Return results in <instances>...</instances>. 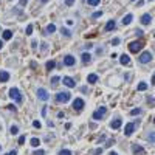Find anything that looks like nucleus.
Segmentation results:
<instances>
[{
  "mask_svg": "<svg viewBox=\"0 0 155 155\" xmlns=\"http://www.w3.org/2000/svg\"><path fill=\"white\" fill-rule=\"evenodd\" d=\"M70 98H71L70 92H59V93L56 95V101H57V102H62V104L68 102V101H70Z\"/></svg>",
  "mask_w": 155,
  "mask_h": 155,
  "instance_id": "f257e3e1",
  "label": "nucleus"
},
{
  "mask_svg": "<svg viewBox=\"0 0 155 155\" xmlns=\"http://www.w3.org/2000/svg\"><path fill=\"white\" fill-rule=\"evenodd\" d=\"M143 45H144V43H143L141 40H134V42L129 43V51H130V53H138V51L143 48Z\"/></svg>",
  "mask_w": 155,
  "mask_h": 155,
  "instance_id": "f03ea898",
  "label": "nucleus"
},
{
  "mask_svg": "<svg viewBox=\"0 0 155 155\" xmlns=\"http://www.w3.org/2000/svg\"><path fill=\"white\" fill-rule=\"evenodd\" d=\"M9 98H11V99H14L16 102H22V95H20L19 88H16V87L9 88Z\"/></svg>",
  "mask_w": 155,
  "mask_h": 155,
  "instance_id": "7ed1b4c3",
  "label": "nucleus"
},
{
  "mask_svg": "<svg viewBox=\"0 0 155 155\" xmlns=\"http://www.w3.org/2000/svg\"><path fill=\"white\" fill-rule=\"evenodd\" d=\"M106 112H107V109H106V107H99V109H96V110L93 112V120H96V121L102 120V118H104V115H106Z\"/></svg>",
  "mask_w": 155,
  "mask_h": 155,
  "instance_id": "20e7f679",
  "label": "nucleus"
},
{
  "mask_svg": "<svg viewBox=\"0 0 155 155\" xmlns=\"http://www.w3.org/2000/svg\"><path fill=\"white\" fill-rule=\"evenodd\" d=\"M36 93H37V98H39L40 101H48V98H50V95H48V92H47V90H45L43 87H39Z\"/></svg>",
  "mask_w": 155,
  "mask_h": 155,
  "instance_id": "39448f33",
  "label": "nucleus"
},
{
  "mask_svg": "<svg viewBox=\"0 0 155 155\" xmlns=\"http://www.w3.org/2000/svg\"><path fill=\"white\" fill-rule=\"evenodd\" d=\"M138 61H140L141 64H147V62H151V61H152V53H149V51L141 53V56L138 57Z\"/></svg>",
  "mask_w": 155,
  "mask_h": 155,
  "instance_id": "423d86ee",
  "label": "nucleus"
},
{
  "mask_svg": "<svg viewBox=\"0 0 155 155\" xmlns=\"http://www.w3.org/2000/svg\"><path fill=\"white\" fill-rule=\"evenodd\" d=\"M76 64V59H75V56H71V54H67L65 57H64V65H67V67H73Z\"/></svg>",
  "mask_w": 155,
  "mask_h": 155,
  "instance_id": "0eeeda50",
  "label": "nucleus"
},
{
  "mask_svg": "<svg viewBox=\"0 0 155 155\" xmlns=\"http://www.w3.org/2000/svg\"><path fill=\"white\" fill-rule=\"evenodd\" d=\"M134 130H135V123H129V124H126V127H124V135H126V137H130V135L134 134Z\"/></svg>",
  "mask_w": 155,
  "mask_h": 155,
  "instance_id": "6e6552de",
  "label": "nucleus"
},
{
  "mask_svg": "<svg viewBox=\"0 0 155 155\" xmlns=\"http://www.w3.org/2000/svg\"><path fill=\"white\" fill-rule=\"evenodd\" d=\"M132 152H134V155H144L146 154L144 147L140 146V144H134V146H132Z\"/></svg>",
  "mask_w": 155,
  "mask_h": 155,
  "instance_id": "1a4fd4ad",
  "label": "nucleus"
},
{
  "mask_svg": "<svg viewBox=\"0 0 155 155\" xmlns=\"http://www.w3.org/2000/svg\"><path fill=\"white\" fill-rule=\"evenodd\" d=\"M62 84H64V85H67V87H70V88L76 87V81H73L70 76H65V78L62 79Z\"/></svg>",
  "mask_w": 155,
  "mask_h": 155,
  "instance_id": "9d476101",
  "label": "nucleus"
},
{
  "mask_svg": "<svg viewBox=\"0 0 155 155\" xmlns=\"http://www.w3.org/2000/svg\"><path fill=\"white\" fill-rule=\"evenodd\" d=\"M82 107H84V99L82 98H76L73 101V109L75 110H82Z\"/></svg>",
  "mask_w": 155,
  "mask_h": 155,
  "instance_id": "9b49d317",
  "label": "nucleus"
},
{
  "mask_svg": "<svg viewBox=\"0 0 155 155\" xmlns=\"http://www.w3.org/2000/svg\"><path fill=\"white\" fill-rule=\"evenodd\" d=\"M121 124H123V121H121V118H115L112 123H110V127L113 129V130H116V129H120L121 127Z\"/></svg>",
  "mask_w": 155,
  "mask_h": 155,
  "instance_id": "f8f14e48",
  "label": "nucleus"
},
{
  "mask_svg": "<svg viewBox=\"0 0 155 155\" xmlns=\"http://www.w3.org/2000/svg\"><path fill=\"white\" fill-rule=\"evenodd\" d=\"M151 22H152L151 14H143V16H141V23H143V25H149Z\"/></svg>",
  "mask_w": 155,
  "mask_h": 155,
  "instance_id": "ddd939ff",
  "label": "nucleus"
},
{
  "mask_svg": "<svg viewBox=\"0 0 155 155\" xmlns=\"http://www.w3.org/2000/svg\"><path fill=\"white\" fill-rule=\"evenodd\" d=\"M115 26H116L115 20H109L106 23V26H104V31H112V29H115Z\"/></svg>",
  "mask_w": 155,
  "mask_h": 155,
  "instance_id": "4468645a",
  "label": "nucleus"
},
{
  "mask_svg": "<svg viewBox=\"0 0 155 155\" xmlns=\"http://www.w3.org/2000/svg\"><path fill=\"white\" fill-rule=\"evenodd\" d=\"M87 81H88V84H96V82H98V75H95V73L88 75V76H87Z\"/></svg>",
  "mask_w": 155,
  "mask_h": 155,
  "instance_id": "2eb2a0df",
  "label": "nucleus"
},
{
  "mask_svg": "<svg viewBox=\"0 0 155 155\" xmlns=\"http://www.w3.org/2000/svg\"><path fill=\"white\" fill-rule=\"evenodd\" d=\"M9 81V73L8 71H0V82H8Z\"/></svg>",
  "mask_w": 155,
  "mask_h": 155,
  "instance_id": "dca6fc26",
  "label": "nucleus"
},
{
  "mask_svg": "<svg viewBox=\"0 0 155 155\" xmlns=\"http://www.w3.org/2000/svg\"><path fill=\"white\" fill-rule=\"evenodd\" d=\"M120 62H121L123 65H129V64H130V57H129L127 54H123V56L120 57Z\"/></svg>",
  "mask_w": 155,
  "mask_h": 155,
  "instance_id": "f3484780",
  "label": "nucleus"
},
{
  "mask_svg": "<svg viewBox=\"0 0 155 155\" xmlns=\"http://www.w3.org/2000/svg\"><path fill=\"white\" fill-rule=\"evenodd\" d=\"M132 20H134V16H132V14H126L124 19H123V25H129Z\"/></svg>",
  "mask_w": 155,
  "mask_h": 155,
  "instance_id": "a211bd4d",
  "label": "nucleus"
},
{
  "mask_svg": "<svg viewBox=\"0 0 155 155\" xmlns=\"http://www.w3.org/2000/svg\"><path fill=\"white\" fill-rule=\"evenodd\" d=\"M81 56H82V62H84V64H88V62L92 61V54H90V53H82Z\"/></svg>",
  "mask_w": 155,
  "mask_h": 155,
  "instance_id": "6ab92c4d",
  "label": "nucleus"
},
{
  "mask_svg": "<svg viewBox=\"0 0 155 155\" xmlns=\"http://www.w3.org/2000/svg\"><path fill=\"white\" fill-rule=\"evenodd\" d=\"M12 37V31L11 29H5L3 31V40H9Z\"/></svg>",
  "mask_w": 155,
  "mask_h": 155,
  "instance_id": "aec40b11",
  "label": "nucleus"
},
{
  "mask_svg": "<svg viewBox=\"0 0 155 155\" xmlns=\"http://www.w3.org/2000/svg\"><path fill=\"white\" fill-rule=\"evenodd\" d=\"M54 31H56V25L54 23H50L47 26V29H45V33H54Z\"/></svg>",
  "mask_w": 155,
  "mask_h": 155,
  "instance_id": "412c9836",
  "label": "nucleus"
},
{
  "mask_svg": "<svg viewBox=\"0 0 155 155\" xmlns=\"http://www.w3.org/2000/svg\"><path fill=\"white\" fill-rule=\"evenodd\" d=\"M45 67H47L48 70H53V68L56 67V62H54V61H48V62L45 64Z\"/></svg>",
  "mask_w": 155,
  "mask_h": 155,
  "instance_id": "4be33fe9",
  "label": "nucleus"
},
{
  "mask_svg": "<svg viewBox=\"0 0 155 155\" xmlns=\"http://www.w3.org/2000/svg\"><path fill=\"white\" fill-rule=\"evenodd\" d=\"M29 144H31L33 147H37V146L40 144V140H39V138H31V143H29Z\"/></svg>",
  "mask_w": 155,
  "mask_h": 155,
  "instance_id": "5701e85b",
  "label": "nucleus"
},
{
  "mask_svg": "<svg viewBox=\"0 0 155 155\" xmlns=\"http://www.w3.org/2000/svg\"><path fill=\"white\" fill-rule=\"evenodd\" d=\"M59 81H61V79H59V76H53V78H51V85H53V87H56V85L59 84Z\"/></svg>",
  "mask_w": 155,
  "mask_h": 155,
  "instance_id": "b1692460",
  "label": "nucleus"
},
{
  "mask_svg": "<svg viewBox=\"0 0 155 155\" xmlns=\"http://www.w3.org/2000/svg\"><path fill=\"white\" fill-rule=\"evenodd\" d=\"M146 88H147V84H146V82H140V84H138V92H144Z\"/></svg>",
  "mask_w": 155,
  "mask_h": 155,
  "instance_id": "393cba45",
  "label": "nucleus"
},
{
  "mask_svg": "<svg viewBox=\"0 0 155 155\" xmlns=\"http://www.w3.org/2000/svg\"><path fill=\"white\" fill-rule=\"evenodd\" d=\"M9 132H11V135H17V134H19V127H17V126H11V127H9Z\"/></svg>",
  "mask_w": 155,
  "mask_h": 155,
  "instance_id": "a878e982",
  "label": "nucleus"
},
{
  "mask_svg": "<svg viewBox=\"0 0 155 155\" xmlns=\"http://www.w3.org/2000/svg\"><path fill=\"white\" fill-rule=\"evenodd\" d=\"M147 140H149V143H155V130H154V132H151V134H149Z\"/></svg>",
  "mask_w": 155,
  "mask_h": 155,
  "instance_id": "bb28decb",
  "label": "nucleus"
},
{
  "mask_svg": "<svg viewBox=\"0 0 155 155\" xmlns=\"http://www.w3.org/2000/svg\"><path fill=\"white\" fill-rule=\"evenodd\" d=\"M25 33H26L28 36H31V34H33V25H31V23L26 26V31H25Z\"/></svg>",
  "mask_w": 155,
  "mask_h": 155,
  "instance_id": "cd10ccee",
  "label": "nucleus"
},
{
  "mask_svg": "<svg viewBox=\"0 0 155 155\" xmlns=\"http://www.w3.org/2000/svg\"><path fill=\"white\" fill-rule=\"evenodd\" d=\"M140 113H141V109H132V110H130V115H134V116H135V115H140Z\"/></svg>",
  "mask_w": 155,
  "mask_h": 155,
  "instance_id": "c85d7f7f",
  "label": "nucleus"
},
{
  "mask_svg": "<svg viewBox=\"0 0 155 155\" xmlns=\"http://www.w3.org/2000/svg\"><path fill=\"white\" fill-rule=\"evenodd\" d=\"M99 2H101V0H87V3H88L90 6H96Z\"/></svg>",
  "mask_w": 155,
  "mask_h": 155,
  "instance_id": "c756f323",
  "label": "nucleus"
},
{
  "mask_svg": "<svg viewBox=\"0 0 155 155\" xmlns=\"http://www.w3.org/2000/svg\"><path fill=\"white\" fill-rule=\"evenodd\" d=\"M101 16H102V11H95V12L92 14V17H93V19H96V17H101Z\"/></svg>",
  "mask_w": 155,
  "mask_h": 155,
  "instance_id": "7c9ffc66",
  "label": "nucleus"
},
{
  "mask_svg": "<svg viewBox=\"0 0 155 155\" xmlns=\"http://www.w3.org/2000/svg\"><path fill=\"white\" fill-rule=\"evenodd\" d=\"M59 155H71V151H68V149H62V151L59 152Z\"/></svg>",
  "mask_w": 155,
  "mask_h": 155,
  "instance_id": "2f4dec72",
  "label": "nucleus"
},
{
  "mask_svg": "<svg viewBox=\"0 0 155 155\" xmlns=\"http://www.w3.org/2000/svg\"><path fill=\"white\" fill-rule=\"evenodd\" d=\"M62 34H64V36H67V37H70V36H71V33H70L67 28H62Z\"/></svg>",
  "mask_w": 155,
  "mask_h": 155,
  "instance_id": "473e14b6",
  "label": "nucleus"
},
{
  "mask_svg": "<svg viewBox=\"0 0 155 155\" xmlns=\"http://www.w3.org/2000/svg\"><path fill=\"white\" fill-rule=\"evenodd\" d=\"M33 126H34L36 129H40V127H42V124H40V121H37V120H36V121H33Z\"/></svg>",
  "mask_w": 155,
  "mask_h": 155,
  "instance_id": "72a5a7b5",
  "label": "nucleus"
},
{
  "mask_svg": "<svg viewBox=\"0 0 155 155\" xmlns=\"http://www.w3.org/2000/svg\"><path fill=\"white\" fill-rule=\"evenodd\" d=\"M92 154H93V155H101V154H102V149H101V147H99V149H95Z\"/></svg>",
  "mask_w": 155,
  "mask_h": 155,
  "instance_id": "f704fd0d",
  "label": "nucleus"
},
{
  "mask_svg": "<svg viewBox=\"0 0 155 155\" xmlns=\"http://www.w3.org/2000/svg\"><path fill=\"white\" fill-rule=\"evenodd\" d=\"M19 144H25V135H20V137H19Z\"/></svg>",
  "mask_w": 155,
  "mask_h": 155,
  "instance_id": "c9c22d12",
  "label": "nucleus"
},
{
  "mask_svg": "<svg viewBox=\"0 0 155 155\" xmlns=\"http://www.w3.org/2000/svg\"><path fill=\"white\" fill-rule=\"evenodd\" d=\"M33 155H45V151H42V149H39V151H34V154Z\"/></svg>",
  "mask_w": 155,
  "mask_h": 155,
  "instance_id": "e433bc0d",
  "label": "nucleus"
},
{
  "mask_svg": "<svg viewBox=\"0 0 155 155\" xmlns=\"http://www.w3.org/2000/svg\"><path fill=\"white\" fill-rule=\"evenodd\" d=\"M112 45H120V39H118V37H115V39L112 40Z\"/></svg>",
  "mask_w": 155,
  "mask_h": 155,
  "instance_id": "4c0bfd02",
  "label": "nucleus"
},
{
  "mask_svg": "<svg viewBox=\"0 0 155 155\" xmlns=\"http://www.w3.org/2000/svg\"><path fill=\"white\" fill-rule=\"evenodd\" d=\"M26 2H28V0H20V2H19V6H25Z\"/></svg>",
  "mask_w": 155,
  "mask_h": 155,
  "instance_id": "58836bf2",
  "label": "nucleus"
},
{
  "mask_svg": "<svg viewBox=\"0 0 155 155\" xmlns=\"http://www.w3.org/2000/svg\"><path fill=\"white\" fill-rule=\"evenodd\" d=\"M5 155H17V151H9V152H6Z\"/></svg>",
  "mask_w": 155,
  "mask_h": 155,
  "instance_id": "ea45409f",
  "label": "nucleus"
},
{
  "mask_svg": "<svg viewBox=\"0 0 155 155\" xmlns=\"http://www.w3.org/2000/svg\"><path fill=\"white\" fill-rule=\"evenodd\" d=\"M31 47L36 48V47H37V40H33V42H31Z\"/></svg>",
  "mask_w": 155,
  "mask_h": 155,
  "instance_id": "a19ab883",
  "label": "nucleus"
},
{
  "mask_svg": "<svg viewBox=\"0 0 155 155\" xmlns=\"http://www.w3.org/2000/svg\"><path fill=\"white\" fill-rule=\"evenodd\" d=\"M73 2H75V0H67L65 3H67V6H71V5H73Z\"/></svg>",
  "mask_w": 155,
  "mask_h": 155,
  "instance_id": "79ce46f5",
  "label": "nucleus"
},
{
  "mask_svg": "<svg viewBox=\"0 0 155 155\" xmlns=\"http://www.w3.org/2000/svg\"><path fill=\"white\" fill-rule=\"evenodd\" d=\"M92 47H93V43H85V48H87V50H88V48H92Z\"/></svg>",
  "mask_w": 155,
  "mask_h": 155,
  "instance_id": "37998d69",
  "label": "nucleus"
},
{
  "mask_svg": "<svg viewBox=\"0 0 155 155\" xmlns=\"http://www.w3.org/2000/svg\"><path fill=\"white\" fill-rule=\"evenodd\" d=\"M45 113H47V107H43V109H42V116H45Z\"/></svg>",
  "mask_w": 155,
  "mask_h": 155,
  "instance_id": "c03bdc74",
  "label": "nucleus"
},
{
  "mask_svg": "<svg viewBox=\"0 0 155 155\" xmlns=\"http://www.w3.org/2000/svg\"><path fill=\"white\" fill-rule=\"evenodd\" d=\"M151 82H152V84H154V85H155V75H154V76H152V81H151Z\"/></svg>",
  "mask_w": 155,
  "mask_h": 155,
  "instance_id": "a18cd8bd",
  "label": "nucleus"
},
{
  "mask_svg": "<svg viewBox=\"0 0 155 155\" xmlns=\"http://www.w3.org/2000/svg\"><path fill=\"white\" fill-rule=\"evenodd\" d=\"M2 48H3V42L0 40V50H2Z\"/></svg>",
  "mask_w": 155,
  "mask_h": 155,
  "instance_id": "49530a36",
  "label": "nucleus"
},
{
  "mask_svg": "<svg viewBox=\"0 0 155 155\" xmlns=\"http://www.w3.org/2000/svg\"><path fill=\"white\" fill-rule=\"evenodd\" d=\"M110 155H118L116 152H110Z\"/></svg>",
  "mask_w": 155,
  "mask_h": 155,
  "instance_id": "de8ad7c7",
  "label": "nucleus"
},
{
  "mask_svg": "<svg viewBox=\"0 0 155 155\" xmlns=\"http://www.w3.org/2000/svg\"><path fill=\"white\" fill-rule=\"evenodd\" d=\"M40 2H42V3H47V2H48V0H40Z\"/></svg>",
  "mask_w": 155,
  "mask_h": 155,
  "instance_id": "09e8293b",
  "label": "nucleus"
},
{
  "mask_svg": "<svg viewBox=\"0 0 155 155\" xmlns=\"http://www.w3.org/2000/svg\"><path fill=\"white\" fill-rule=\"evenodd\" d=\"M154 123H155V118H154Z\"/></svg>",
  "mask_w": 155,
  "mask_h": 155,
  "instance_id": "8fccbe9b",
  "label": "nucleus"
},
{
  "mask_svg": "<svg viewBox=\"0 0 155 155\" xmlns=\"http://www.w3.org/2000/svg\"><path fill=\"white\" fill-rule=\"evenodd\" d=\"M149 2H152V0H149Z\"/></svg>",
  "mask_w": 155,
  "mask_h": 155,
  "instance_id": "3c124183",
  "label": "nucleus"
},
{
  "mask_svg": "<svg viewBox=\"0 0 155 155\" xmlns=\"http://www.w3.org/2000/svg\"><path fill=\"white\" fill-rule=\"evenodd\" d=\"M132 2H134V0H132Z\"/></svg>",
  "mask_w": 155,
  "mask_h": 155,
  "instance_id": "603ef678",
  "label": "nucleus"
}]
</instances>
